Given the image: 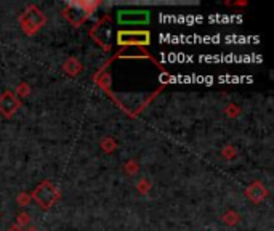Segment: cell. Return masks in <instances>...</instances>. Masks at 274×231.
<instances>
[{
  "instance_id": "1",
  "label": "cell",
  "mask_w": 274,
  "mask_h": 231,
  "mask_svg": "<svg viewBox=\"0 0 274 231\" xmlns=\"http://www.w3.org/2000/svg\"><path fill=\"white\" fill-rule=\"evenodd\" d=\"M97 4H87V2H71L64 8V16L72 26H80L87 21V18L92 13V8H95Z\"/></svg>"
},
{
  "instance_id": "2",
  "label": "cell",
  "mask_w": 274,
  "mask_h": 231,
  "mask_svg": "<svg viewBox=\"0 0 274 231\" xmlns=\"http://www.w3.org/2000/svg\"><path fill=\"white\" fill-rule=\"evenodd\" d=\"M32 198L40 207L50 209L58 201V190L50 181H43L32 191Z\"/></svg>"
},
{
  "instance_id": "3",
  "label": "cell",
  "mask_w": 274,
  "mask_h": 231,
  "mask_svg": "<svg viewBox=\"0 0 274 231\" xmlns=\"http://www.w3.org/2000/svg\"><path fill=\"white\" fill-rule=\"evenodd\" d=\"M20 21H21L23 29H24L27 34H34V32H37V31H39L40 27L45 24L47 18H45V15H43L37 7H29V8H27V10L21 15Z\"/></svg>"
},
{
  "instance_id": "4",
  "label": "cell",
  "mask_w": 274,
  "mask_h": 231,
  "mask_svg": "<svg viewBox=\"0 0 274 231\" xmlns=\"http://www.w3.org/2000/svg\"><path fill=\"white\" fill-rule=\"evenodd\" d=\"M119 45H149L151 34L148 31H120L117 34Z\"/></svg>"
},
{
  "instance_id": "5",
  "label": "cell",
  "mask_w": 274,
  "mask_h": 231,
  "mask_svg": "<svg viewBox=\"0 0 274 231\" xmlns=\"http://www.w3.org/2000/svg\"><path fill=\"white\" fill-rule=\"evenodd\" d=\"M119 24H148L149 23V12L148 10H120L117 13Z\"/></svg>"
},
{
  "instance_id": "6",
  "label": "cell",
  "mask_w": 274,
  "mask_h": 231,
  "mask_svg": "<svg viewBox=\"0 0 274 231\" xmlns=\"http://www.w3.org/2000/svg\"><path fill=\"white\" fill-rule=\"evenodd\" d=\"M18 108H20V101L13 94H4L0 97V113L5 114L7 117L13 116Z\"/></svg>"
},
{
  "instance_id": "7",
  "label": "cell",
  "mask_w": 274,
  "mask_h": 231,
  "mask_svg": "<svg viewBox=\"0 0 274 231\" xmlns=\"http://www.w3.org/2000/svg\"><path fill=\"white\" fill-rule=\"evenodd\" d=\"M26 231H37V229H34V228H31V229H26Z\"/></svg>"
}]
</instances>
